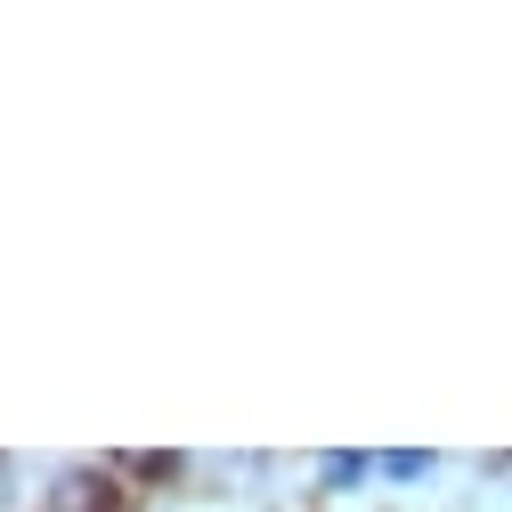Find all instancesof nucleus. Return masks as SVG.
<instances>
[{
	"label": "nucleus",
	"instance_id": "nucleus-1",
	"mask_svg": "<svg viewBox=\"0 0 512 512\" xmlns=\"http://www.w3.org/2000/svg\"><path fill=\"white\" fill-rule=\"evenodd\" d=\"M57 512H131V496H114L98 472H82V480H66V504Z\"/></svg>",
	"mask_w": 512,
	"mask_h": 512
}]
</instances>
